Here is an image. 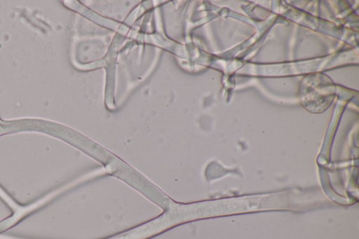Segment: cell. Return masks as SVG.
I'll return each instance as SVG.
<instances>
[{
  "label": "cell",
  "instance_id": "obj_1",
  "mask_svg": "<svg viewBox=\"0 0 359 239\" xmlns=\"http://www.w3.org/2000/svg\"><path fill=\"white\" fill-rule=\"evenodd\" d=\"M300 100L312 113H321L331 104L334 96L332 81L322 74L309 76L302 83Z\"/></svg>",
  "mask_w": 359,
  "mask_h": 239
}]
</instances>
